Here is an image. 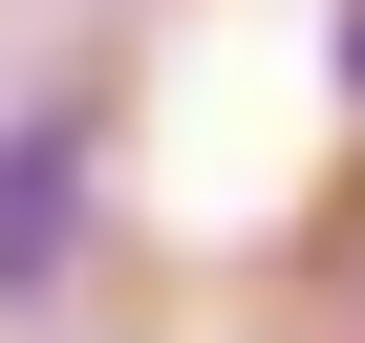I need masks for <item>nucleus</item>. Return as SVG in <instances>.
I'll return each mask as SVG.
<instances>
[{"label":"nucleus","instance_id":"f257e3e1","mask_svg":"<svg viewBox=\"0 0 365 343\" xmlns=\"http://www.w3.org/2000/svg\"><path fill=\"white\" fill-rule=\"evenodd\" d=\"M65 194H86V129H22V150H0V300L65 258Z\"/></svg>","mask_w":365,"mask_h":343}]
</instances>
